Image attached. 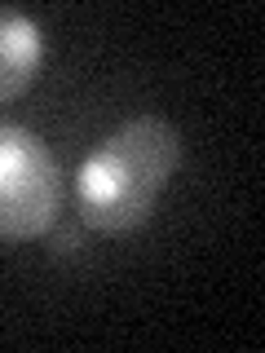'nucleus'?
<instances>
[{
    "label": "nucleus",
    "mask_w": 265,
    "mask_h": 353,
    "mask_svg": "<svg viewBox=\"0 0 265 353\" xmlns=\"http://www.w3.org/2000/svg\"><path fill=\"white\" fill-rule=\"evenodd\" d=\"M181 168V132L168 119H128L75 172V212L88 230L128 234L146 225L173 172Z\"/></svg>",
    "instance_id": "nucleus-1"
},
{
    "label": "nucleus",
    "mask_w": 265,
    "mask_h": 353,
    "mask_svg": "<svg viewBox=\"0 0 265 353\" xmlns=\"http://www.w3.org/2000/svg\"><path fill=\"white\" fill-rule=\"evenodd\" d=\"M66 176L36 132L0 119V239H44L62 216Z\"/></svg>",
    "instance_id": "nucleus-2"
},
{
    "label": "nucleus",
    "mask_w": 265,
    "mask_h": 353,
    "mask_svg": "<svg viewBox=\"0 0 265 353\" xmlns=\"http://www.w3.org/2000/svg\"><path fill=\"white\" fill-rule=\"evenodd\" d=\"M44 58V40H40V22L27 18L22 9L0 5V102H14L31 88V80L40 75Z\"/></svg>",
    "instance_id": "nucleus-3"
}]
</instances>
